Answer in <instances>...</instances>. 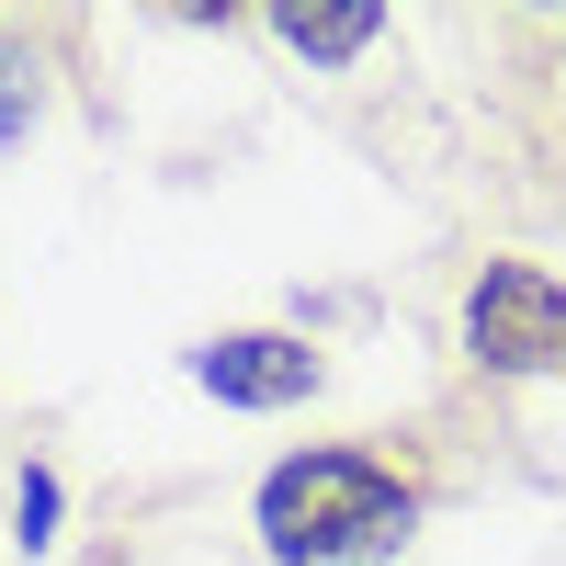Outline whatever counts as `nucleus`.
<instances>
[{
	"mask_svg": "<svg viewBox=\"0 0 566 566\" xmlns=\"http://www.w3.org/2000/svg\"><path fill=\"white\" fill-rule=\"evenodd\" d=\"M419 522V499L386 476L374 453H295L261 476V544L283 566H352V555H397Z\"/></svg>",
	"mask_w": 566,
	"mask_h": 566,
	"instance_id": "obj_1",
	"label": "nucleus"
},
{
	"mask_svg": "<svg viewBox=\"0 0 566 566\" xmlns=\"http://www.w3.org/2000/svg\"><path fill=\"white\" fill-rule=\"evenodd\" d=\"M23 136H34V69H23V45L0 34V159H12Z\"/></svg>",
	"mask_w": 566,
	"mask_h": 566,
	"instance_id": "obj_5",
	"label": "nucleus"
},
{
	"mask_svg": "<svg viewBox=\"0 0 566 566\" xmlns=\"http://www.w3.org/2000/svg\"><path fill=\"white\" fill-rule=\"evenodd\" d=\"M45 522H57V476L34 464V476H23V544H45Z\"/></svg>",
	"mask_w": 566,
	"mask_h": 566,
	"instance_id": "obj_6",
	"label": "nucleus"
},
{
	"mask_svg": "<svg viewBox=\"0 0 566 566\" xmlns=\"http://www.w3.org/2000/svg\"><path fill=\"white\" fill-rule=\"evenodd\" d=\"M464 352L488 374H566V283L533 261H488V283L464 295Z\"/></svg>",
	"mask_w": 566,
	"mask_h": 566,
	"instance_id": "obj_2",
	"label": "nucleus"
},
{
	"mask_svg": "<svg viewBox=\"0 0 566 566\" xmlns=\"http://www.w3.org/2000/svg\"><path fill=\"white\" fill-rule=\"evenodd\" d=\"M272 34L295 45V57H363L374 34H386V12H374V0H295V12H272Z\"/></svg>",
	"mask_w": 566,
	"mask_h": 566,
	"instance_id": "obj_4",
	"label": "nucleus"
},
{
	"mask_svg": "<svg viewBox=\"0 0 566 566\" xmlns=\"http://www.w3.org/2000/svg\"><path fill=\"white\" fill-rule=\"evenodd\" d=\"M193 386L227 408H295V397H317V352L283 340V328H227V340L193 352Z\"/></svg>",
	"mask_w": 566,
	"mask_h": 566,
	"instance_id": "obj_3",
	"label": "nucleus"
}]
</instances>
